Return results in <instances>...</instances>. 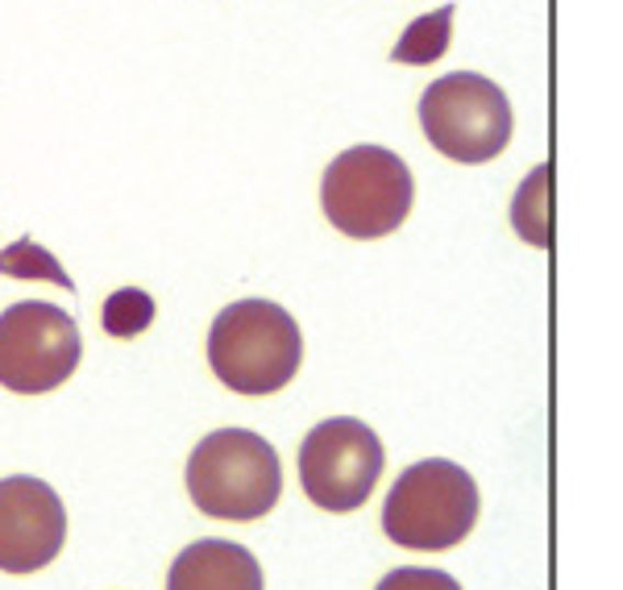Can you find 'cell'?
<instances>
[{
  "label": "cell",
  "mask_w": 623,
  "mask_h": 590,
  "mask_svg": "<svg viewBox=\"0 0 623 590\" xmlns=\"http://www.w3.org/2000/svg\"><path fill=\"white\" fill-rule=\"evenodd\" d=\"M303 363L300 324L270 300L229 304L208 333V366L237 396H275Z\"/></svg>",
  "instance_id": "6da1fadb"
},
{
  "label": "cell",
  "mask_w": 623,
  "mask_h": 590,
  "mask_svg": "<svg viewBox=\"0 0 623 590\" xmlns=\"http://www.w3.org/2000/svg\"><path fill=\"white\" fill-rule=\"evenodd\" d=\"M188 496L212 520H263L283 496V466L275 445L249 428L208 433L188 457Z\"/></svg>",
  "instance_id": "7a4b0ae2"
},
{
  "label": "cell",
  "mask_w": 623,
  "mask_h": 590,
  "mask_svg": "<svg viewBox=\"0 0 623 590\" xmlns=\"http://www.w3.org/2000/svg\"><path fill=\"white\" fill-rule=\"evenodd\" d=\"M478 508V482L454 461L429 457L396 478L382 508V533L399 549L445 553L474 533Z\"/></svg>",
  "instance_id": "3957f363"
},
{
  "label": "cell",
  "mask_w": 623,
  "mask_h": 590,
  "mask_svg": "<svg viewBox=\"0 0 623 590\" xmlns=\"http://www.w3.org/2000/svg\"><path fill=\"white\" fill-rule=\"evenodd\" d=\"M412 200L415 183L408 163L382 146H354L337 154L321 179V204L329 225L358 242L396 233L408 221Z\"/></svg>",
  "instance_id": "277c9868"
},
{
  "label": "cell",
  "mask_w": 623,
  "mask_h": 590,
  "mask_svg": "<svg viewBox=\"0 0 623 590\" xmlns=\"http://www.w3.org/2000/svg\"><path fill=\"white\" fill-rule=\"evenodd\" d=\"M511 104L503 88L474 71L441 76L420 96V130L454 163L478 167L508 151L511 142Z\"/></svg>",
  "instance_id": "5b68a950"
},
{
  "label": "cell",
  "mask_w": 623,
  "mask_h": 590,
  "mask_svg": "<svg viewBox=\"0 0 623 590\" xmlns=\"http://www.w3.org/2000/svg\"><path fill=\"white\" fill-rule=\"evenodd\" d=\"M84 342L71 312L46 300H21L0 312V387L46 396L76 375Z\"/></svg>",
  "instance_id": "8992f818"
},
{
  "label": "cell",
  "mask_w": 623,
  "mask_h": 590,
  "mask_svg": "<svg viewBox=\"0 0 623 590\" xmlns=\"http://www.w3.org/2000/svg\"><path fill=\"white\" fill-rule=\"evenodd\" d=\"M387 454L370 424L337 416L316 424L300 445V487L324 512H354L375 496Z\"/></svg>",
  "instance_id": "52a82bcc"
},
{
  "label": "cell",
  "mask_w": 623,
  "mask_h": 590,
  "mask_svg": "<svg viewBox=\"0 0 623 590\" xmlns=\"http://www.w3.org/2000/svg\"><path fill=\"white\" fill-rule=\"evenodd\" d=\"M67 541L63 499L42 478H0V570H46Z\"/></svg>",
  "instance_id": "ba28073f"
},
{
  "label": "cell",
  "mask_w": 623,
  "mask_h": 590,
  "mask_svg": "<svg viewBox=\"0 0 623 590\" xmlns=\"http://www.w3.org/2000/svg\"><path fill=\"white\" fill-rule=\"evenodd\" d=\"M167 590H263V566L233 541H196L175 557Z\"/></svg>",
  "instance_id": "9c48e42d"
},
{
  "label": "cell",
  "mask_w": 623,
  "mask_h": 590,
  "mask_svg": "<svg viewBox=\"0 0 623 590\" xmlns=\"http://www.w3.org/2000/svg\"><path fill=\"white\" fill-rule=\"evenodd\" d=\"M449 34H454V4L436 9L429 18H415L403 30V38L396 42L391 58L403 63V67H429V63H436L449 51Z\"/></svg>",
  "instance_id": "30bf717a"
},
{
  "label": "cell",
  "mask_w": 623,
  "mask_h": 590,
  "mask_svg": "<svg viewBox=\"0 0 623 590\" xmlns=\"http://www.w3.org/2000/svg\"><path fill=\"white\" fill-rule=\"evenodd\" d=\"M0 275H9V279H42V283H55L63 287V291L76 287L55 254L42 249L38 242H30V237H21V242L0 249Z\"/></svg>",
  "instance_id": "8fae6325"
},
{
  "label": "cell",
  "mask_w": 623,
  "mask_h": 590,
  "mask_svg": "<svg viewBox=\"0 0 623 590\" xmlns=\"http://www.w3.org/2000/svg\"><path fill=\"white\" fill-rule=\"evenodd\" d=\"M548 167H536V171L529 175V183L515 191V200H511V225H515V233L524 237V242H532V246H548Z\"/></svg>",
  "instance_id": "7c38bea8"
},
{
  "label": "cell",
  "mask_w": 623,
  "mask_h": 590,
  "mask_svg": "<svg viewBox=\"0 0 623 590\" xmlns=\"http://www.w3.org/2000/svg\"><path fill=\"white\" fill-rule=\"evenodd\" d=\"M100 321H104L109 337H137V333H146L154 324V300L146 291H137V287H121V291H113L104 300Z\"/></svg>",
  "instance_id": "4fadbf2b"
},
{
  "label": "cell",
  "mask_w": 623,
  "mask_h": 590,
  "mask_svg": "<svg viewBox=\"0 0 623 590\" xmlns=\"http://www.w3.org/2000/svg\"><path fill=\"white\" fill-rule=\"evenodd\" d=\"M375 590H461L454 574L445 570H415V566H403V570H391Z\"/></svg>",
  "instance_id": "5bb4252c"
}]
</instances>
